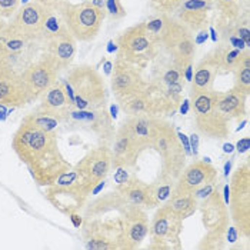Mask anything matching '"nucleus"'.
<instances>
[{"label":"nucleus","instance_id":"f257e3e1","mask_svg":"<svg viewBox=\"0 0 250 250\" xmlns=\"http://www.w3.org/2000/svg\"><path fill=\"white\" fill-rule=\"evenodd\" d=\"M12 149L26 165L35 183L43 188L73 167L60 152L56 132L39 127L26 116L13 135Z\"/></svg>","mask_w":250,"mask_h":250},{"label":"nucleus","instance_id":"f03ea898","mask_svg":"<svg viewBox=\"0 0 250 250\" xmlns=\"http://www.w3.org/2000/svg\"><path fill=\"white\" fill-rule=\"evenodd\" d=\"M214 93L213 89L190 93L193 126L199 135L213 140H225L230 136L233 120L217 107Z\"/></svg>","mask_w":250,"mask_h":250},{"label":"nucleus","instance_id":"7ed1b4c3","mask_svg":"<svg viewBox=\"0 0 250 250\" xmlns=\"http://www.w3.org/2000/svg\"><path fill=\"white\" fill-rule=\"evenodd\" d=\"M150 147L160 157V173L177 179L186 166V150L174 126L163 117H154Z\"/></svg>","mask_w":250,"mask_h":250},{"label":"nucleus","instance_id":"20e7f679","mask_svg":"<svg viewBox=\"0 0 250 250\" xmlns=\"http://www.w3.org/2000/svg\"><path fill=\"white\" fill-rule=\"evenodd\" d=\"M90 193L92 190L79 177L75 167H72L60 174L52 185L46 186L44 197L59 212L70 216L86 206Z\"/></svg>","mask_w":250,"mask_h":250},{"label":"nucleus","instance_id":"39448f33","mask_svg":"<svg viewBox=\"0 0 250 250\" xmlns=\"http://www.w3.org/2000/svg\"><path fill=\"white\" fill-rule=\"evenodd\" d=\"M23 52L13 53L0 42V106L23 107L30 103L21 72Z\"/></svg>","mask_w":250,"mask_h":250},{"label":"nucleus","instance_id":"423d86ee","mask_svg":"<svg viewBox=\"0 0 250 250\" xmlns=\"http://www.w3.org/2000/svg\"><path fill=\"white\" fill-rule=\"evenodd\" d=\"M229 214L239 236L250 237V167L246 159L233 173L229 185Z\"/></svg>","mask_w":250,"mask_h":250},{"label":"nucleus","instance_id":"0eeeda50","mask_svg":"<svg viewBox=\"0 0 250 250\" xmlns=\"http://www.w3.org/2000/svg\"><path fill=\"white\" fill-rule=\"evenodd\" d=\"M157 43L166 49L176 67L185 70L192 64L197 44L192 32L177 19L163 15V24L157 35Z\"/></svg>","mask_w":250,"mask_h":250},{"label":"nucleus","instance_id":"6e6552de","mask_svg":"<svg viewBox=\"0 0 250 250\" xmlns=\"http://www.w3.org/2000/svg\"><path fill=\"white\" fill-rule=\"evenodd\" d=\"M75 93L76 109H96L106 106V84L95 67L82 64L73 67L66 77Z\"/></svg>","mask_w":250,"mask_h":250},{"label":"nucleus","instance_id":"1a4fd4ad","mask_svg":"<svg viewBox=\"0 0 250 250\" xmlns=\"http://www.w3.org/2000/svg\"><path fill=\"white\" fill-rule=\"evenodd\" d=\"M46 12L39 0L23 4L12 16L10 23L6 24L0 35L1 39H20L27 43L43 42Z\"/></svg>","mask_w":250,"mask_h":250},{"label":"nucleus","instance_id":"9d476101","mask_svg":"<svg viewBox=\"0 0 250 250\" xmlns=\"http://www.w3.org/2000/svg\"><path fill=\"white\" fill-rule=\"evenodd\" d=\"M157 42L149 33L146 23L126 29L117 38L119 59L135 66H143L156 56Z\"/></svg>","mask_w":250,"mask_h":250},{"label":"nucleus","instance_id":"9b49d317","mask_svg":"<svg viewBox=\"0 0 250 250\" xmlns=\"http://www.w3.org/2000/svg\"><path fill=\"white\" fill-rule=\"evenodd\" d=\"M62 123L92 132L97 136L102 145L110 146L115 139L116 129L106 106L96 109H76L73 106L66 112Z\"/></svg>","mask_w":250,"mask_h":250},{"label":"nucleus","instance_id":"f8f14e48","mask_svg":"<svg viewBox=\"0 0 250 250\" xmlns=\"http://www.w3.org/2000/svg\"><path fill=\"white\" fill-rule=\"evenodd\" d=\"M66 24L70 35L80 42H90L96 38L102 23L106 18V10L82 1L79 4H67Z\"/></svg>","mask_w":250,"mask_h":250},{"label":"nucleus","instance_id":"ddd939ff","mask_svg":"<svg viewBox=\"0 0 250 250\" xmlns=\"http://www.w3.org/2000/svg\"><path fill=\"white\" fill-rule=\"evenodd\" d=\"M183 230V220L176 216L166 205L159 206L149 226L152 243L149 249H177L180 248V233Z\"/></svg>","mask_w":250,"mask_h":250},{"label":"nucleus","instance_id":"4468645a","mask_svg":"<svg viewBox=\"0 0 250 250\" xmlns=\"http://www.w3.org/2000/svg\"><path fill=\"white\" fill-rule=\"evenodd\" d=\"M59 72L60 69L55 63V60L46 53L39 60L29 63L24 67V70L21 72V79L30 99V103L40 99V96L53 83L58 82Z\"/></svg>","mask_w":250,"mask_h":250},{"label":"nucleus","instance_id":"2eb2a0df","mask_svg":"<svg viewBox=\"0 0 250 250\" xmlns=\"http://www.w3.org/2000/svg\"><path fill=\"white\" fill-rule=\"evenodd\" d=\"M83 180V183L93 192L97 186L106 179L112 169V150L107 145H99L97 147L89 150L76 166H73Z\"/></svg>","mask_w":250,"mask_h":250},{"label":"nucleus","instance_id":"dca6fc26","mask_svg":"<svg viewBox=\"0 0 250 250\" xmlns=\"http://www.w3.org/2000/svg\"><path fill=\"white\" fill-rule=\"evenodd\" d=\"M119 223V249H136L149 236L150 222L143 208L127 206L125 210H122Z\"/></svg>","mask_w":250,"mask_h":250},{"label":"nucleus","instance_id":"f3484780","mask_svg":"<svg viewBox=\"0 0 250 250\" xmlns=\"http://www.w3.org/2000/svg\"><path fill=\"white\" fill-rule=\"evenodd\" d=\"M185 82L179 80L174 83H162L153 80L146 93L150 100V115L154 117H163L173 115L183 102Z\"/></svg>","mask_w":250,"mask_h":250},{"label":"nucleus","instance_id":"a211bd4d","mask_svg":"<svg viewBox=\"0 0 250 250\" xmlns=\"http://www.w3.org/2000/svg\"><path fill=\"white\" fill-rule=\"evenodd\" d=\"M137 67L139 66L117 59L113 67L112 80H110V87L117 103L127 97L142 93L147 89L149 83L143 79Z\"/></svg>","mask_w":250,"mask_h":250},{"label":"nucleus","instance_id":"6ab92c4d","mask_svg":"<svg viewBox=\"0 0 250 250\" xmlns=\"http://www.w3.org/2000/svg\"><path fill=\"white\" fill-rule=\"evenodd\" d=\"M217 177V169L210 162L194 160L185 166L182 173L176 179L173 194H194L199 189L210 185Z\"/></svg>","mask_w":250,"mask_h":250},{"label":"nucleus","instance_id":"aec40b11","mask_svg":"<svg viewBox=\"0 0 250 250\" xmlns=\"http://www.w3.org/2000/svg\"><path fill=\"white\" fill-rule=\"evenodd\" d=\"M197 209L202 213V223L205 229L226 231L230 226L229 208L219 185L206 197H203L202 202H199Z\"/></svg>","mask_w":250,"mask_h":250},{"label":"nucleus","instance_id":"412c9836","mask_svg":"<svg viewBox=\"0 0 250 250\" xmlns=\"http://www.w3.org/2000/svg\"><path fill=\"white\" fill-rule=\"evenodd\" d=\"M112 167L113 169H129L136 166L140 154L145 152V147L127 132V129L120 125L116 129L115 139L112 142Z\"/></svg>","mask_w":250,"mask_h":250},{"label":"nucleus","instance_id":"4be33fe9","mask_svg":"<svg viewBox=\"0 0 250 250\" xmlns=\"http://www.w3.org/2000/svg\"><path fill=\"white\" fill-rule=\"evenodd\" d=\"M82 229L87 249H119V220L115 226L100 220H86Z\"/></svg>","mask_w":250,"mask_h":250},{"label":"nucleus","instance_id":"5701e85b","mask_svg":"<svg viewBox=\"0 0 250 250\" xmlns=\"http://www.w3.org/2000/svg\"><path fill=\"white\" fill-rule=\"evenodd\" d=\"M40 104L33 110L39 115L49 116L56 119L59 123H62L66 112L73 107V103L67 96V92L64 89L63 80H58L53 83L42 96H40Z\"/></svg>","mask_w":250,"mask_h":250},{"label":"nucleus","instance_id":"b1692460","mask_svg":"<svg viewBox=\"0 0 250 250\" xmlns=\"http://www.w3.org/2000/svg\"><path fill=\"white\" fill-rule=\"evenodd\" d=\"M212 0H185L176 10L177 20L183 23L192 33L200 32L206 27Z\"/></svg>","mask_w":250,"mask_h":250},{"label":"nucleus","instance_id":"393cba45","mask_svg":"<svg viewBox=\"0 0 250 250\" xmlns=\"http://www.w3.org/2000/svg\"><path fill=\"white\" fill-rule=\"evenodd\" d=\"M46 43V55L55 60L60 70L67 69L76 55V39L70 35V32H64L55 38L49 39Z\"/></svg>","mask_w":250,"mask_h":250},{"label":"nucleus","instance_id":"a878e982","mask_svg":"<svg viewBox=\"0 0 250 250\" xmlns=\"http://www.w3.org/2000/svg\"><path fill=\"white\" fill-rule=\"evenodd\" d=\"M222 70H220L217 58H216L214 52L212 50L210 53H208L205 58L196 64L192 75V89H190V93L212 90L216 76Z\"/></svg>","mask_w":250,"mask_h":250},{"label":"nucleus","instance_id":"bb28decb","mask_svg":"<svg viewBox=\"0 0 250 250\" xmlns=\"http://www.w3.org/2000/svg\"><path fill=\"white\" fill-rule=\"evenodd\" d=\"M117 192L127 206H139L149 209V183H145L137 176L132 174L123 183L117 185Z\"/></svg>","mask_w":250,"mask_h":250},{"label":"nucleus","instance_id":"cd10ccee","mask_svg":"<svg viewBox=\"0 0 250 250\" xmlns=\"http://www.w3.org/2000/svg\"><path fill=\"white\" fill-rule=\"evenodd\" d=\"M122 125L145 147V150L150 147V142H152V136H153L154 116H126V119L122 122Z\"/></svg>","mask_w":250,"mask_h":250},{"label":"nucleus","instance_id":"c85d7f7f","mask_svg":"<svg viewBox=\"0 0 250 250\" xmlns=\"http://www.w3.org/2000/svg\"><path fill=\"white\" fill-rule=\"evenodd\" d=\"M217 107L231 120H242L246 116V100L248 96L237 93L234 90L229 92H216Z\"/></svg>","mask_w":250,"mask_h":250},{"label":"nucleus","instance_id":"c756f323","mask_svg":"<svg viewBox=\"0 0 250 250\" xmlns=\"http://www.w3.org/2000/svg\"><path fill=\"white\" fill-rule=\"evenodd\" d=\"M213 52L222 72H234L239 66H250L249 49L239 50L231 46H219Z\"/></svg>","mask_w":250,"mask_h":250},{"label":"nucleus","instance_id":"7c9ffc66","mask_svg":"<svg viewBox=\"0 0 250 250\" xmlns=\"http://www.w3.org/2000/svg\"><path fill=\"white\" fill-rule=\"evenodd\" d=\"M174 179L162 173H159L154 182L149 183V209L159 208L170 199L174 192Z\"/></svg>","mask_w":250,"mask_h":250},{"label":"nucleus","instance_id":"2f4dec72","mask_svg":"<svg viewBox=\"0 0 250 250\" xmlns=\"http://www.w3.org/2000/svg\"><path fill=\"white\" fill-rule=\"evenodd\" d=\"M220 21L248 20V0H214Z\"/></svg>","mask_w":250,"mask_h":250},{"label":"nucleus","instance_id":"473e14b6","mask_svg":"<svg viewBox=\"0 0 250 250\" xmlns=\"http://www.w3.org/2000/svg\"><path fill=\"white\" fill-rule=\"evenodd\" d=\"M126 208H127V205L125 203L120 193L116 190V192L109 193L103 197H99L93 203H90L89 208L86 209V217L99 216V214H103L109 210H125Z\"/></svg>","mask_w":250,"mask_h":250},{"label":"nucleus","instance_id":"72a5a7b5","mask_svg":"<svg viewBox=\"0 0 250 250\" xmlns=\"http://www.w3.org/2000/svg\"><path fill=\"white\" fill-rule=\"evenodd\" d=\"M172 212L182 220L192 216L199 208V199L194 194H172L170 199L165 203Z\"/></svg>","mask_w":250,"mask_h":250},{"label":"nucleus","instance_id":"f704fd0d","mask_svg":"<svg viewBox=\"0 0 250 250\" xmlns=\"http://www.w3.org/2000/svg\"><path fill=\"white\" fill-rule=\"evenodd\" d=\"M119 106H120L122 112L126 116H152L150 115V100L147 97L146 90L119 102Z\"/></svg>","mask_w":250,"mask_h":250},{"label":"nucleus","instance_id":"c9c22d12","mask_svg":"<svg viewBox=\"0 0 250 250\" xmlns=\"http://www.w3.org/2000/svg\"><path fill=\"white\" fill-rule=\"evenodd\" d=\"M225 243H226V231L208 230L206 236L199 243L197 249L219 250L225 248Z\"/></svg>","mask_w":250,"mask_h":250},{"label":"nucleus","instance_id":"e433bc0d","mask_svg":"<svg viewBox=\"0 0 250 250\" xmlns=\"http://www.w3.org/2000/svg\"><path fill=\"white\" fill-rule=\"evenodd\" d=\"M237 93L249 96L250 93V66H239L234 70V84L233 89Z\"/></svg>","mask_w":250,"mask_h":250},{"label":"nucleus","instance_id":"4c0bfd02","mask_svg":"<svg viewBox=\"0 0 250 250\" xmlns=\"http://www.w3.org/2000/svg\"><path fill=\"white\" fill-rule=\"evenodd\" d=\"M150 6L160 15H170L176 12L185 0H149Z\"/></svg>","mask_w":250,"mask_h":250},{"label":"nucleus","instance_id":"58836bf2","mask_svg":"<svg viewBox=\"0 0 250 250\" xmlns=\"http://www.w3.org/2000/svg\"><path fill=\"white\" fill-rule=\"evenodd\" d=\"M106 10L112 19H122L126 16V10L120 0H106Z\"/></svg>","mask_w":250,"mask_h":250},{"label":"nucleus","instance_id":"ea45409f","mask_svg":"<svg viewBox=\"0 0 250 250\" xmlns=\"http://www.w3.org/2000/svg\"><path fill=\"white\" fill-rule=\"evenodd\" d=\"M21 0H0V18H12L18 9Z\"/></svg>","mask_w":250,"mask_h":250},{"label":"nucleus","instance_id":"a19ab883","mask_svg":"<svg viewBox=\"0 0 250 250\" xmlns=\"http://www.w3.org/2000/svg\"><path fill=\"white\" fill-rule=\"evenodd\" d=\"M248 149H249V139L245 137V139H242V140L237 143V150H239L240 153H243V152H248Z\"/></svg>","mask_w":250,"mask_h":250},{"label":"nucleus","instance_id":"79ce46f5","mask_svg":"<svg viewBox=\"0 0 250 250\" xmlns=\"http://www.w3.org/2000/svg\"><path fill=\"white\" fill-rule=\"evenodd\" d=\"M83 1L90 3V4L96 6L99 9H102V10H106V0H83Z\"/></svg>","mask_w":250,"mask_h":250},{"label":"nucleus","instance_id":"37998d69","mask_svg":"<svg viewBox=\"0 0 250 250\" xmlns=\"http://www.w3.org/2000/svg\"><path fill=\"white\" fill-rule=\"evenodd\" d=\"M69 217H70V219L73 220V223H75V226H76V228H80V226H82L83 220H82V217H80V216H79L77 213H73V214H70Z\"/></svg>","mask_w":250,"mask_h":250},{"label":"nucleus","instance_id":"c03bdc74","mask_svg":"<svg viewBox=\"0 0 250 250\" xmlns=\"http://www.w3.org/2000/svg\"><path fill=\"white\" fill-rule=\"evenodd\" d=\"M104 69H106V73H110V70H112V63H110V62H107V63H106V66H104Z\"/></svg>","mask_w":250,"mask_h":250},{"label":"nucleus","instance_id":"a18cd8bd","mask_svg":"<svg viewBox=\"0 0 250 250\" xmlns=\"http://www.w3.org/2000/svg\"><path fill=\"white\" fill-rule=\"evenodd\" d=\"M4 27H6V24H4V23L1 21V18H0V35H1V32L4 30Z\"/></svg>","mask_w":250,"mask_h":250},{"label":"nucleus","instance_id":"49530a36","mask_svg":"<svg viewBox=\"0 0 250 250\" xmlns=\"http://www.w3.org/2000/svg\"><path fill=\"white\" fill-rule=\"evenodd\" d=\"M231 149H233L231 145H226V146H225V152H231Z\"/></svg>","mask_w":250,"mask_h":250}]
</instances>
